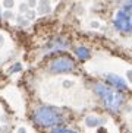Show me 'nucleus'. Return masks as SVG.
I'll return each mask as SVG.
<instances>
[{
    "label": "nucleus",
    "mask_w": 132,
    "mask_h": 133,
    "mask_svg": "<svg viewBox=\"0 0 132 133\" xmlns=\"http://www.w3.org/2000/svg\"><path fill=\"white\" fill-rule=\"evenodd\" d=\"M95 92L101 98V101L106 104V107L109 110H112V111H117L122 107V104H123L122 94H119L116 89H112L109 86L98 83V85H95Z\"/></svg>",
    "instance_id": "nucleus-1"
},
{
    "label": "nucleus",
    "mask_w": 132,
    "mask_h": 133,
    "mask_svg": "<svg viewBox=\"0 0 132 133\" xmlns=\"http://www.w3.org/2000/svg\"><path fill=\"white\" fill-rule=\"evenodd\" d=\"M115 26L121 32H132V0H126L115 16Z\"/></svg>",
    "instance_id": "nucleus-2"
},
{
    "label": "nucleus",
    "mask_w": 132,
    "mask_h": 133,
    "mask_svg": "<svg viewBox=\"0 0 132 133\" xmlns=\"http://www.w3.org/2000/svg\"><path fill=\"white\" fill-rule=\"evenodd\" d=\"M34 118L37 120V123H40L41 126L50 127V126L57 124L62 117H60V114H59L57 111H55V110H51V108H47V107H43V108H38L35 111Z\"/></svg>",
    "instance_id": "nucleus-3"
},
{
    "label": "nucleus",
    "mask_w": 132,
    "mask_h": 133,
    "mask_svg": "<svg viewBox=\"0 0 132 133\" xmlns=\"http://www.w3.org/2000/svg\"><path fill=\"white\" fill-rule=\"evenodd\" d=\"M51 72H70L74 69V62L69 59H59L51 63Z\"/></svg>",
    "instance_id": "nucleus-4"
},
{
    "label": "nucleus",
    "mask_w": 132,
    "mask_h": 133,
    "mask_svg": "<svg viewBox=\"0 0 132 133\" xmlns=\"http://www.w3.org/2000/svg\"><path fill=\"white\" fill-rule=\"evenodd\" d=\"M106 78H107V81H109L113 86H116V88H119V89H125V88H126V82H125L122 78L116 76V75H107Z\"/></svg>",
    "instance_id": "nucleus-5"
},
{
    "label": "nucleus",
    "mask_w": 132,
    "mask_h": 133,
    "mask_svg": "<svg viewBox=\"0 0 132 133\" xmlns=\"http://www.w3.org/2000/svg\"><path fill=\"white\" fill-rule=\"evenodd\" d=\"M85 124L88 126V127H95V126L101 124V120H100V118H97V117H87Z\"/></svg>",
    "instance_id": "nucleus-6"
},
{
    "label": "nucleus",
    "mask_w": 132,
    "mask_h": 133,
    "mask_svg": "<svg viewBox=\"0 0 132 133\" xmlns=\"http://www.w3.org/2000/svg\"><path fill=\"white\" fill-rule=\"evenodd\" d=\"M76 54H78V57H79V59H87V57L89 56V51L87 50L85 47H79L76 50Z\"/></svg>",
    "instance_id": "nucleus-7"
},
{
    "label": "nucleus",
    "mask_w": 132,
    "mask_h": 133,
    "mask_svg": "<svg viewBox=\"0 0 132 133\" xmlns=\"http://www.w3.org/2000/svg\"><path fill=\"white\" fill-rule=\"evenodd\" d=\"M51 133H75L72 130H68V129H55Z\"/></svg>",
    "instance_id": "nucleus-8"
},
{
    "label": "nucleus",
    "mask_w": 132,
    "mask_h": 133,
    "mask_svg": "<svg viewBox=\"0 0 132 133\" xmlns=\"http://www.w3.org/2000/svg\"><path fill=\"white\" fill-rule=\"evenodd\" d=\"M12 3H13L12 0H4V6H6V8H10V6H12Z\"/></svg>",
    "instance_id": "nucleus-9"
},
{
    "label": "nucleus",
    "mask_w": 132,
    "mask_h": 133,
    "mask_svg": "<svg viewBox=\"0 0 132 133\" xmlns=\"http://www.w3.org/2000/svg\"><path fill=\"white\" fill-rule=\"evenodd\" d=\"M18 133H27V130H25V129H19V130H18Z\"/></svg>",
    "instance_id": "nucleus-10"
}]
</instances>
